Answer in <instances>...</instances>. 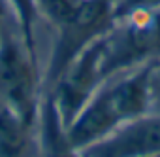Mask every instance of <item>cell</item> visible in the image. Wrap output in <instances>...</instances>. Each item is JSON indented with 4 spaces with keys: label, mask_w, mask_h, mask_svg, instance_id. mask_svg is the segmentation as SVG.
<instances>
[{
    "label": "cell",
    "mask_w": 160,
    "mask_h": 157,
    "mask_svg": "<svg viewBox=\"0 0 160 157\" xmlns=\"http://www.w3.org/2000/svg\"><path fill=\"white\" fill-rule=\"evenodd\" d=\"M0 102L13 108L30 125L40 117V82L38 61L21 38L4 27L0 30Z\"/></svg>",
    "instance_id": "3"
},
{
    "label": "cell",
    "mask_w": 160,
    "mask_h": 157,
    "mask_svg": "<svg viewBox=\"0 0 160 157\" xmlns=\"http://www.w3.org/2000/svg\"><path fill=\"white\" fill-rule=\"evenodd\" d=\"M8 15H12V17H13L10 0H0V30L6 27V19H8Z\"/></svg>",
    "instance_id": "12"
},
{
    "label": "cell",
    "mask_w": 160,
    "mask_h": 157,
    "mask_svg": "<svg viewBox=\"0 0 160 157\" xmlns=\"http://www.w3.org/2000/svg\"><path fill=\"white\" fill-rule=\"evenodd\" d=\"M149 157H160V153H158V155H149Z\"/></svg>",
    "instance_id": "13"
},
{
    "label": "cell",
    "mask_w": 160,
    "mask_h": 157,
    "mask_svg": "<svg viewBox=\"0 0 160 157\" xmlns=\"http://www.w3.org/2000/svg\"><path fill=\"white\" fill-rule=\"evenodd\" d=\"M12 4V14L17 23V29L21 32L23 42L30 49V53L36 55V21H38V10L34 0H10Z\"/></svg>",
    "instance_id": "8"
},
{
    "label": "cell",
    "mask_w": 160,
    "mask_h": 157,
    "mask_svg": "<svg viewBox=\"0 0 160 157\" xmlns=\"http://www.w3.org/2000/svg\"><path fill=\"white\" fill-rule=\"evenodd\" d=\"M152 62L109 78L89 99L66 127V138L73 149L81 151L149 112V74Z\"/></svg>",
    "instance_id": "1"
},
{
    "label": "cell",
    "mask_w": 160,
    "mask_h": 157,
    "mask_svg": "<svg viewBox=\"0 0 160 157\" xmlns=\"http://www.w3.org/2000/svg\"><path fill=\"white\" fill-rule=\"evenodd\" d=\"M160 0H115V21L138 12H158Z\"/></svg>",
    "instance_id": "10"
},
{
    "label": "cell",
    "mask_w": 160,
    "mask_h": 157,
    "mask_svg": "<svg viewBox=\"0 0 160 157\" xmlns=\"http://www.w3.org/2000/svg\"><path fill=\"white\" fill-rule=\"evenodd\" d=\"M102 70L109 78L160 59V10L138 12L122 19L100 38Z\"/></svg>",
    "instance_id": "2"
},
{
    "label": "cell",
    "mask_w": 160,
    "mask_h": 157,
    "mask_svg": "<svg viewBox=\"0 0 160 157\" xmlns=\"http://www.w3.org/2000/svg\"><path fill=\"white\" fill-rule=\"evenodd\" d=\"M149 112L160 114V59L152 62L149 74Z\"/></svg>",
    "instance_id": "11"
},
{
    "label": "cell",
    "mask_w": 160,
    "mask_h": 157,
    "mask_svg": "<svg viewBox=\"0 0 160 157\" xmlns=\"http://www.w3.org/2000/svg\"><path fill=\"white\" fill-rule=\"evenodd\" d=\"M115 25V0H81L73 15L57 30L53 53L45 72V89H49L66 66L81 55L92 42L102 38Z\"/></svg>",
    "instance_id": "4"
},
{
    "label": "cell",
    "mask_w": 160,
    "mask_h": 157,
    "mask_svg": "<svg viewBox=\"0 0 160 157\" xmlns=\"http://www.w3.org/2000/svg\"><path fill=\"white\" fill-rule=\"evenodd\" d=\"M34 4L38 15L47 19L51 27L58 29L73 15L77 6L81 4V0H34Z\"/></svg>",
    "instance_id": "9"
},
{
    "label": "cell",
    "mask_w": 160,
    "mask_h": 157,
    "mask_svg": "<svg viewBox=\"0 0 160 157\" xmlns=\"http://www.w3.org/2000/svg\"><path fill=\"white\" fill-rule=\"evenodd\" d=\"M83 157H149L160 153V114L147 112L81 149Z\"/></svg>",
    "instance_id": "6"
},
{
    "label": "cell",
    "mask_w": 160,
    "mask_h": 157,
    "mask_svg": "<svg viewBox=\"0 0 160 157\" xmlns=\"http://www.w3.org/2000/svg\"><path fill=\"white\" fill-rule=\"evenodd\" d=\"M34 127L0 102V157H30Z\"/></svg>",
    "instance_id": "7"
},
{
    "label": "cell",
    "mask_w": 160,
    "mask_h": 157,
    "mask_svg": "<svg viewBox=\"0 0 160 157\" xmlns=\"http://www.w3.org/2000/svg\"><path fill=\"white\" fill-rule=\"evenodd\" d=\"M104 84L106 76L102 70V46L98 38L66 66L60 78L45 93L51 97L60 121L68 127Z\"/></svg>",
    "instance_id": "5"
}]
</instances>
